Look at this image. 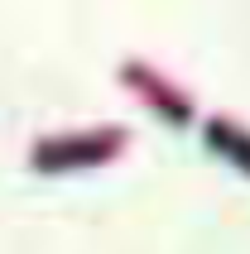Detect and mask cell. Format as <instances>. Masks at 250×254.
<instances>
[{
    "label": "cell",
    "mask_w": 250,
    "mask_h": 254,
    "mask_svg": "<svg viewBox=\"0 0 250 254\" xmlns=\"http://www.w3.org/2000/svg\"><path fill=\"white\" fill-rule=\"evenodd\" d=\"M125 125H101V129H77V134H48L29 149V168L34 173H82V168H101L125 149Z\"/></svg>",
    "instance_id": "cell-1"
},
{
    "label": "cell",
    "mask_w": 250,
    "mask_h": 254,
    "mask_svg": "<svg viewBox=\"0 0 250 254\" xmlns=\"http://www.w3.org/2000/svg\"><path fill=\"white\" fill-rule=\"evenodd\" d=\"M121 82L130 86L149 111L164 115L168 125H188V120H193V96H188L183 86H173L164 72H154L149 63H125V67H121Z\"/></svg>",
    "instance_id": "cell-2"
},
{
    "label": "cell",
    "mask_w": 250,
    "mask_h": 254,
    "mask_svg": "<svg viewBox=\"0 0 250 254\" xmlns=\"http://www.w3.org/2000/svg\"><path fill=\"white\" fill-rule=\"evenodd\" d=\"M202 139L217 158H226L236 173L250 178V129L236 125V120H226V115H212L207 125H202Z\"/></svg>",
    "instance_id": "cell-3"
}]
</instances>
